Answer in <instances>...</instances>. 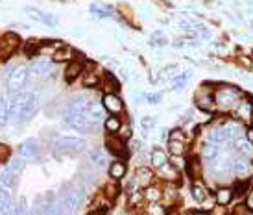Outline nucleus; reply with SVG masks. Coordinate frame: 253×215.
Instances as JSON below:
<instances>
[{
    "mask_svg": "<svg viewBox=\"0 0 253 215\" xmlns=\"http://www.w3.org/2000/svg\"><path fill=\"white\" fill-rule=\"evenodd\" d=\"M214 102H216L218 113H231L235 104L244 97L240 91V87L233 86V84H214Z\"/></svg>",
    "mask_w": 253,
    "mask_h": 215,
    "instance_id": "f257e3e1",
    "label": "nucleus"
},
{
    "mask_svg": "<svg viewBox=\"0 0 253 215\" xmlns=\"http://www.w3.org/2000/svg\"><path fill=\"white\" fill-rule=\"evenodd\" d=\"M84 201H85V193L82 187H69L57 199V202H59V206H61L65 215H76L78 210L82 208Z\"/></svg>",
    "mask_w": 253,
    "mask_h": 215,
    "instance_id": "f03ea898",
    "label": "nucleus"
},
{
    "mask_svg": "<svg viewBox=\"0 0 253 215\" xmlns=\"http://www.w3.org/2000/svg\"><path fill=\"white\" fill-rule=\"evenodd\" d=\"M63 121L67 122L71 128L80 132V134H87V132H91V130L96 128V126L89 121L87 113H82V111H78V109L69 108V106L65 108V111H63Z\"/></svg>",
    "mask_w": 253,
    "mask_h": 215,
    "instance_id": "7ed1b4c3",
    "label": "nucleus"
},
{
    "mask_svg": "<svg viewBox=\"0 0 253 215\" xmlns=\"http://www.w3.org/2000/svg\"><path fill=\"white\" fill-rule=\"evenodd\" d=\"M30 80V69L26 65H19V67H15L13 71L9 72V76H7V91L11 95H17L21 93L22 89L26 87Z\"/></svg>",
    "mask_w": 253,
    "mask_h": 215,
    "instance_id": "20e7f679",
    "label": "nucleus"
},
{
    "mask_svg": "<svg viewBox=\"0 0 253 215\" xmlns=\"http://www.w3.org/2000/svg\"><path fill=\"white\" fill-rule=\"evenodd\" d=\"M54 147H56V152H61V154H76L87 149V141L78 136H61L56 139Z\"/></svg>",
    "mask_w": 253,
    "mask_h": 215,
    "instance_id": "39448f33",
    "label": "nucleus"
},
{
    "mask_svg": "<svg viewBox=\"0 0 253 215\" xmlns=\"http://www.w3.org/2000/svg\"><path fill=\"white\" fill-rule=\"evenodd\" d=\"M231 115L235 117V121L242 122V124H250L253 119V99L242 97L231 109Z\"/></svg>",
    "mask_w": 253,
    "mask_h": 215,
    "instance_id": "423d86ee",
    "label": "nucleus"
},
{
    "mask_svg": "<svg viewBox=\"0 0 253 215\" xmlns=\"http://www.w3.org/2000/svg\"><path fill=\"white\" fill-rule=\"evenodd\" d=\"M218 130H220V136H222V139H224V143L231 145L233 141H237L240 137V134L244 132V124L239 121H225L222 122L220 126H218Z\"/></svg>",
    "mask_w": 253,
    "mask_h": 215,
    "instance_id": "0eeeda50",
    "label": "nucleus"
},
{
    "mask_svg": "<svg viewBox=\"0 0 253 215\" xmlns=\"http://www.w3.org/2000/svg\"><path fill=\"white\" fill-rule=\"evenodd\" d=\"M28 69H30V76L37 80H44L56 74V63H52L48 59H36Z\"/></svg>",
    "mask_w": 253,
    "mask_h": 215,
    "instance_id": "6e6552de",
    "label": "nucleus"
},
{
    "mask_svg": "<svg viewBox=\"0 0 253 215\" xmlns=\"http://www.w3.org/2000/svg\"><path fill=\"white\" fill-rule=\"evenodd\" d=\"M100 104L104 106L107 115H120L124 113V109H126V104H124V101H122V97L119 93H104Z\"/></svg>",
    "mask_w": 253,
    "mask_h": 215,
    "instance_id": "1a4fd4ad",
    "label": "nucleus"
},
{
    "mask_svg": "<svg viewBox=\"0 0 253 215\" xmlns=\"http://www.w3.org/2000/svg\"><path fill=\"white\" fill-rule=\"evenodd\" d=\"M19 47H21V37L17 36L15 32H7V34H4L2 39H0V59H2V61L7 59V57L19 49Z\"/></svg>",
    "mask_w": 253,
    "mask_h": 215,
    "instance_id": "9d476101",
    "label": "nucleus"
},
{
    "mask_svg": "<svg viewBox=\"0 0 253 215\" xmlns=\"http://www.w3.org/2000/svg\"><path fill=\"white\" fill-rule=\"evenodd\" d=\"M152 184H154V169L152 167H139L131 178L129 187L131 189H144Z\"/></svg>",
    "mask_w": 253,
    "mask_h": 215,
    "instance_id": "9b49d317",
    "label": "nucleus"
},
{
    "mask_svg": "<svg viewBox=\"0 0 253 215\" xmlns=\"http://www.w3.org/2000/svg\"><path fill=\"white\" fill-rule=\"evenodd\" d=\"M85 61H87V59H84V57L78 54L72 61H69V63L65 65L63 76L69 84H72V82L78 78H82V74H84V71H85Z\"/></svg>",
    "mask_w": 253,
    "mask_h": 215,
    "instance_id": "f8f14e48",
    "label": "nucleus"
},
{
    "mask_svg": "<svg viewBox=\"0 0 253 215\" xmlns=\"http://www.w3.org/2000/svg\"><path fill=\"white\" fill-rule=\"evenodd\" d=\"M250 171H252L250 160L244 158V156H239V154L231 156V174H235L237 178H244L250 174Z\"/></svg>",
    "mask_w": 253,
    "mask_h": 215,
    "instance_id": "ddd939ff",
    "label": "nucleus"
},
{
    "mask_svg": "<svg viewBox=\"0 0 253 215\" xmlns=\"http://www.w3.org/2000/svg\"><path fill=\"white\" fill-rule=\"evenodd\" d=\"M17 154L19 158L24 160V161H30V160H36L39 156V145L34 139H26L22 141L19 147H17Z\"/></svg>",
    "mask_w": 253,
    "mask_h": 215,
    "instance_id": "4468645a",
    "label": "nucleus"
},
{
    "mask_svg": "<svg viewBox=\"0 0 253 215\" xmlns=\"http://www.w3.org/2000/svg\"><path fill=\"white\" fill-rule=\"evenodd\" d=\"M155 172H157V176L159 178H163L167 184H174V182H177L179 180V176H181V171L179 169H176L174 167V163L172 161H167V163H163L159 169H155Z\"/></svg>",
    "mask_w": 253,
    "mask_h": 215,
    "instance_id": "2eb2a0df",
    "label": "nucleus"
},
{
    "mask_svg": "<svg viewBox=\"0 0 253 215\" xmlns=\"http://www.w3.org/2000/svg\"><path fill=\"white\" fill-rule=\"evenodd\" d=\"M194 104H196L198 109H202L205 113H218L216 109V102H214V97L212 95H202V93H196L194 95Z\"/></svg>",
    "mask_w": 253,
    "mask_h": 215,
    "instance_id": "dca6fc26",
    "label": "nucleus"
},
{
    "mask_svg": "<svg viewBox=\"0 0 253 215\" xmlns=\"http://www.w3.org/2000/svg\"><path fill=\"white\" fill-rule=\"evenodd\" d=\"M107 156H109V152L104 151V149H92L87 154V160H89L91 167H94V169H107L109 167Z\"/></svg>",
    "mask_w": 253,
    "mask_h": 215,
    "instance_id": "f3484780",
    "label": "nucleus"
},
{
    "mask_svg": "<svg viewBox=\"0 0 253 215\" xmlns=\"http://www.w3.org/2000/svg\"><path fill=\"white\" fill-rule=\"evenodd\" d=\"M37 109H39V97H37L36 93H30V99L28 102L24 104V108H22L21 115H19V121H30V119H34L37 113Z\"/></svg>",
    "mask_w": 253,
    "mask_h": 215,
    "instance_id": "a211bd4d",
    "label": "nucleus"
},
{
    "mask_svg": "<svg viewBox=\"0 0 253 215\" xmlns=\"http://www.w3.org/2000/svg\"><path fill=\"white\" fill-rule=\"evenodd\" d=\"M26 13H28L34 21H39V22H42V24H46V26H57L56 15L41 11L39 7H26Z\"/></svg>",
    "mask_w": 253,
    "mask_h": 215,
    "instance_id": "6ab92c4d",
    "label": "nucleus"
},
{
    "mask_svg": "<svg viewBox=\"0 0 253 215\" xmlns=\"http://www.w3.org/2000/svg\"><path fill=\"white\" fill-rule=\"evenodd\" d=\"M106 149L109 154H115V156L129 154V151L126 149V141H122L120 137H115V134H109V137L106 139Z\"/></svg>",
    "mask_w": 253,
    "mask_h": 215,
    "instance_id": "aec40b11",
    "label": "nucleus"
},
{
    "mask_svg": "<svg viewBox=\"0 0 253 215\" xmlns=\"http://www.w3.org/2000/svg\"><path fill=\"white\" fill-rule=\"evenodd\" d=\"M78 56V52L72 49L71 45H61L54 54H52V61L54 63H69Z\"/></svg>",
    "mask_w": 253,
    "mask_h": 215,
    "instance_id": "412c9836",
    "label": "nucleus"
},
{
    "mask_svg": "<svg viewBox=\"0 0 253 215\" xmlns=\"http://www.w3.org/2000/svg\"><path fill=\"white\" fill-rule=\"evenodd\" d=\"M87 117H89V121H91L94 126H98V124H104V121H106V117H107V111L104 109L102 104L92 101V104L89 106V109H87Z\"/></svg>",
    "mask_w": 253,
    "mask_h": 215,
    "instance_id": "4be33fe9",
    "label": "nucleus"
},
{
    "mask_svg": "<svg viewBox=\"0 0 253 215\" xmlns=\"http://www.w3.org/2000/svg\"><path fill=\"white\" fill-rule=\"evenodd\" d=\"M190 195H192V199H194L196 204H205L207 199H209V191H207V187L200 180H194L190 184Z\"/></svg>",
    "mask_w": 253,
    "mask_h": 215,
    "instance_id": "5701e85b",
    "label": "nucleus"
},
{
    "mask_svg": "<svg viewBox=\"0 0 253 215\" xmlns=\"http://www.w3.org/2000/svg\"><path fill=\"white\" fill-rule=\"evenodd\" d=\"M107 172H109L111 180H122L127 172V163L124 160H113L109 167H107Z\"/></svg>",
    "mask_w": 253,
    "mask_h": 215,
    "instance_id": "b1692460",
    "label": "nucleus"
},
{
    "mask_svg": "<svg viewBox=\"0 0 253 215\" xmlns=\"http://www.w3.org/2000/svg\"><path fill=\"white\" fill-rule=\"evenodd\" d=\"M148 161H150V167L152 169H159L163 163L169 161V152H165L163 149H152L150 154H148Z\"/></svg>",
    "mask_w": 253,
    "mask_h": 215,
    "instance_id": "393cba45",
    "label": "nucleus"
},
{
    "mask_svg": "<svg viewBox=\"0 0 253 215\" xmlns=\"http://www.w3.org/2000/svg\"><path fill=\"white\" fill-rule=\"evenodd\" d=\"M231 147L235 149V152L239 154V156H244V158H253V145L248 141L246 137H239L237 141H233Z\"/></svg>",
    "mask_w": 253,
    "mask_h": 215,
    "instance_id": "a878e982",
    "label": "nucleus"
},
{
    "mask_svg": "<svg viewBox=\"0 0 253 215\" xmlns=\"http://www.w3.org/2000/svg\"><path fill=\"white\" fill-rule=\"evenodd\" d=\"M224 152H222V147L220 145H211V143H204V147L200 149V156L207 161H214L222 156Z\"/></svg>",
    "mask_w": 253,
    "mask_h": 215,
    "instance_id": "bb28decb",
    "label": "nucleus"
},
{
    "mask_svg": "<svg viewBox=\"0 0 253 215\" xmlns=\"http://www.w3.org/2000/svg\"><path fill=\"white\" fill-rule=\"evenodd\" d=\"M233 199H235V195H233L231 187H220V189H216V193H214V202H216V206H222V208L229 206L233 202Z\"/></svg>",
    "mask_w": 253,
    "mask_h": 215,
    "instance_id": "cd10ccee",
    "label": "nucleus"
},
{
    "mask_svg": "<svg viewBox=\"0 0 253 215\" xmlns=\"http://www.w3.org/2000/svg\"><path fill=\"white\" fill-rule=\"evenodd\" d=\"M122 117L120 115H107L106 121H104V130H106V134H119L120 126H122Z\"/></svg>",
    "mask_w": 253,
    "mask_h": 215,
    "instance_id": "c85d7f7f",
    "label": "nucleus"
},
{
    "mask_svg": "<svg viewBox=\"0 0 253 215\" xmlns=\"http://www.w3.org/2000/svg\"><path fill=\"white\" fill-rule=\"evenodd\" d=\"M144 193V201L146 202H161L163 201V187H159L157 184H152L142 189Z\"/></svg>",
    "mask_w": 253,
    "mask_h": 215,
    "instance_id": "c756f323",
    "label": "nucleus"
},
{
    "mask_svg": "<svg viewBox=\"0 0 253 215\" xmlns=\"http://www.w3.org/2000/svg\"><path fill=\"white\" fill-rule=\"evenodd\" d=\"M189 80H190V71L177 72V74H174V76L170 78V87H172L174 91H179V89H183V87L189 84Z\"/></svg>",
    "mask_w": 253,
    "mask_h": 215,
    "instance_id": "7c9ffc66",
    "label": "nucleus"
},
{
    "mask_svg": "<svg viewBox=\"0 0 253 215\" xmlns=\"http://www.w3.org/2000/svg\"><path fill=\"white\" fill-rule=\"evenodd\" d=\"M185 169L189 171V174L194 180H200L202 172H204V165H202L200 158H190V160H187V167H185Z\"/></svg>",
    "mask_w": 253,
    "mask_h": 215,
    "instance_id": "2f4dec72",
    "label": "nucleus"
},
{
    "mask_svg": "<svg viewBox=\"0 0 253 215\" xmlns=\"http://www.w3.org/2000/svg\"><path fill=\"white\" fill-rule=\"evenodd\" d=\"M204 139H205V143L224 145V139H222V136H220V130H218V126H209V128L205 130Z\"/></svg>",
    "mask_w": 253,
    "mask_h": 215,
    "instance_id": "473e14b6",
    "label": "nucleus"
},
{
    "mask_svg": "<svg viewBox=\"0 0 253 215\" xmlns=\"http://www.w3.org/2000/svg\"><path fill=\"white\" fill-rule=\"evenodd\" d=\"M102 84H104V93H119L120 82L113 74H104Z\"/></svg>",
    "mask_w": 253,
    "mask_h": 215,
    "instance_id": "72a5a7b5",
    "label": "nucleus"
},
{
    "mask_svg": "<svg viewBox=\"0 0 253 215\" xmlns=\"http://www.w3.org/2000/svg\"><path fill=\"white\" fill-rule=\"evenodd\" d=\"M169 210L161 202H146V208H144V215H167Z\"/></svg>",
    "mask_w": 253,
    "mask_h": 215,
    "instance_id": "f704fd0d",
    "label": "nucleus"
},
{
    "mask_svg": "<svg viewBox=\"0 0 253 215\" xmlns=\"http://www.w3.org/2000/svg\"><path fill=\"white\" fill-rule=\"evenodd\" d=\"M177 189L174 184H167L165 186V189H163V201L167 202V206H170V204H174V202H177Z\"/></svg>",
    "mask_w": 253,
    "mask_h": 215,
    "instance_id": "c9c22d12",
    "label": "nucleus"
},
{
    "mask_svg": "<svg viewBox=\"0 0 253 215\" xmlns=\"http://www.w3.org/2000/svg\"><path fill=\"white\" fill-rule=\"evenodd\" d=\"M231 189H233V195H235V197H246V193L252 189V186H250V180L240 178L239 182L233 184Z\"/></svg>",
    "mask_w": 253,
    "mask_h": 215,
    "instance_id": "e433bc0d",
    "label": "nucleus"
},
{
    "mask_svg": "<svg viewBox=\"0 0 253 215\" xmlns=\"http://www.w3.org/2000/svg\"><path fill=\"white\" fill-rule=\"evenodd\" d=\"M169 154L170 156H185L187 154L185 141H170L169 139Z\"/></svg>",
    "mask_w": 253,
    "mask_h": 215,
    "instance_id": "4c0bfd02",
    "label": "nucleus"
},
{
    "mask_svg": "<svg viewBox=\"0 0 253 215\" xmlns=\"http://www.w3.org/2000/svg\"><path fill=\"white\" fill-rule=\"evenodd\" d=\"M17 174L15 172H11V171H4L2 174H0V186L2 187H7V189H11V187H15V184H17Z\"/></svg>",
    "mask_w": 253,
    "mask_h": 215,
    "instance_id": "58836bf2",
    "label": "nucleus"
},
{
    "mask_svg": "<svg viewBox=\"0 0 253 215\" xmlns=\"http://www.w3.org/2000/svg\"><path fill=\"white\" fill-rule=\"evenodd\" d=\"M9 121V111H7V101L0 97V126H6Z\"/></svg>",
    "mask_w": 253,
    "mask_h": 215,
    "instance_id": "ea45409f",
    "label": "nucleus"
},
{
    "mask_svg": "<svg viewBox=\"0 0 253 215\" xmlns=\"http://www.w3.org/2000/svg\"><path fill=\"white\" fill-rule=\"evenodd\" d=\"M119 136L122 141H129L133 137V130H131V124L129 122H122V126L119 130Z\"/></svg>",
    "mask_w": 253,
    "mask_h": 215,
    "instance_id": "a19ab883",
    "label": "nucleus"
},
{
    "mask_svg": "<svg viewBox=\"0 0 253 215\" xmlns=\"http://www.w3.org/2000/svg\"><path fill=\"white\" fill-rule=\"evenodd\" d=\"M22 169H24V160H21V158L11 160V161H9V165H7V171L15 172L17 176H19V174L22 172Z\"/></svg>",
    "mask_w": 253,
    "mask_h": 215,
    "instance_id": "79ce46f5",
    "label": "nucleus"
},
{
    "mask_svg": "<svg viewBox=\"0 0 253 215\" xmlns=\"http://www.w3.org/2000/svg\"><path fill=\"white\" fill-rule=\"evenodd\" d=\"M169 139L170 141H187V137H185V132L181 128H174L169 132Z\"/></svg>",
    "mask_w": 253,
    "mask_h": 215,
    "instance_id": "37998d69",
    "label": "nucleus"
},
{
    "mask_svg": "<svg viewBox=\"0 0 253 215\" xmlns=\"http://www.w3.org/2000/svg\"><path fill=\"white\" fill-rule=\"evenodd\" d=\"M106 195H107V199H117L119 197V187L115 186V184H107L106 186Z\"/></svg>",
    "mask_w": 253,
    "mask_h": 215,
    "instance_id": "c03bdc74",
    "label": "nucleus"
},
{
    "mask_svg": "<svg viewBox=\"0 0 253 215\" xmlns=\"http://www.w3.org/2000/svg\"><path fill=\"white\" fill-rule=\"evenodd\" d=\"M233 215H252V212L246 208V204L242 202V204H237L235 208H233Z\"/></svg>",
    "mask_w": 253,
    "mask_h": 215,
    "instance_id": "a18cd8bd",
    "label": "nucleus"
},
{
    "mask_svg": "<svg viewBox=\"0 0 253 215\" xmlns=\"http://www.w3.org/2000/svg\"><path fill=\"white\" fill-rule=\"evenodd\" d=\"M141 126L146 130V132H148V130H152L155 126V119H154V117H142Z\"/></svg>",
    "mask_w": 253,
    "mask_h": 215,
    "instance_id": "49530a36",
    "label": "nucleus"
},
{
    "mask_svg": "<svg viewBox=\"0 0 253 215\" xmlns=\"http://www.w3.org/2000/svg\"><path fill=\"white\" fill-rule=\"evenodd\" d=\"M9 158V147L4 143H0V163H4Z\"/></svg>",
    "mask_w": 253,
    "mask_h": 215,
    "instance_id": "de8ad7c7",
    "label": "nucleus"
},
{
    "mask_svg": "<svg viewBox=\"0 0 253 215\" xmlns=\"http://www.w3.org/2000/svg\"><path fill=\"white\" fill-rule=\"evenodd\" d=\"M244 204H246V208L253 214V187L246 193V197H244Z\"/></svg>",
    "mask_w": 253,
    "mask_h": 215,
    "instance_id": "09e8293b",
    "label": "nucleus"
},
{
    "mask_svg": "<svg viewBox=\"0 0 253 215\" xmlns=\"http://www.w3.org/2000/svg\"><path fill=\"white\" fill-rule=\"evenodd\" d=\"M239 63L242 65V67H246V69H252L253 67V59L248 56H240L239 54Z\"/></svg>",
    "mask_w": 253,
    "mask_h": 215,
    "instance_id": "8fccbe9b",
    "label": "nucleus"
},
{
    "mask_svg": "<svg viewBox=\"0 0 253 215\" xmlns=\"http://www.w3.org/2000/svg\"><path fill=\"white\" fill-rule=\"evenodd\" d=\"M244 137H246L248 141L253 145V128L252 126H248V128H244Z\"/></svg>",
    "mask_w": 253,
    "mask_h": 215,
    "instance_id": "3c124183",
    "label": "nucleus"
},
{
    "mask_svg": "<svg viewBox=\"0 0 253 215\" xmlns=\"http://www.w3.org/2000/svg\"><path fill=\"white\" fill-rule=\"evenodd\" d=\"M159 101H161V95H148V102H154V104H157Z\"/></svg>",
    "mask_w": 253,
    "mask_h": 215,
    "instance_id": "603ef678",
    "label": "nucleus"
},
{
    "mask_svg": "<svg viewBox=\"0 0 253 215\" xmlns=\"http://www.w3.org/2000/svg\"><path fill=\"white\" fill-rule=\"evenodd\" d=\"M87 215H107V214L104 208H100V210H92V212H89Z\"/></svg>",
    "mask_w": 253,
    "mask_h": 215,
    "instance_id": "864d4df0",
    "label": "nucleus"
},
{
    "mask_svg": "<svg viewBox=\"0 0 253 215\" xmlns=\"http://www.w3.org/2000/svg\"><path fill=\"white\" fill-rule=\"evenodd\" d=\"M190 215H211L209 212H205V210H198V212H192Z\"/></svg>",
    "mask_w": 253,
    "mask_h": 215,
    "instance_id": "5fc2aeb1",
    "label": "nucleus"
},
{
    "mask_svg": "<svg viewBox=\"0 0 253 215\" xmlns=\"http://www.w3.org/2000/svg\"><path fill=\"white\" fill-rule=\"evenodd\" d=\"M32 215H42V210H32Z\"/></svg>",
    "mask_w": 253,
    "mask_h": 215,
    "instance_id": "6e6d98bb",
    "label": "nucleus"
},
{
    "mask_svg": "<svg viewBox=\"0 0 253 215\" xmlns=\"http://www.w3.org/2000/svg\"><path fill=\"white\" fill-rule=\"evenodd\" d=\"M250 126H252V128H253V119H252V122H250Z\"/></svg>",
    "mask_w": 253,
    "mask_h": 215,
    "instance_id": "4d7b16f0",
    "label": "nucleus"
},
{
    "mask_svg": "<svg viewBox=\"0 0 253 215\" xmlns=\"http://www.w3.org/2000/svg\"><path fill=\"white\" fill-rule=\"evenodd\" d=\"M252 26H253V22H252Z\"/></svg>",
    "mask_w": 253,
    "mask_h": 215,
    "instance_id": "13d9d810",
    "label": "nucleus"
},
{
    "mask_svg": "<svg viewBox=\"0 0 253 215\" xmlns=\"http://www.w3.org/2000/svg\"><path fill=\"white\" fill-rule=\"evenodd\" d=\"M252 59H253V56H252Z\"/></svg>",
    "mask_w": 253,
    "mask_h": 215,
    "instance_id": "bf43d9fd",
    "label": "nucleus"
},
{
    "mask_svg": "<svg viewBox=\"0 0 253 215\" xmlns=\"http://www.w3.org/2000/svg\"><path fill=\"white\" fill-rule=\"evenodd\" d=\"M252 215H253V214H252Z\"/></svg>",
    "mask_w": 253,
    "mask_h": 215,
    "instance_id": "052dcab7",
    "label": "nucleus"
}]
</instances>
